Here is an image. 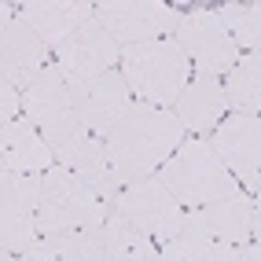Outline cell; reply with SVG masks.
Listing matches in <instances>:
<instances>
[{"label":"cell","instance_id":"cell-16","mask_svg":"<svg viewBox=\"0 0 261 261\" xmlns=\"http://www.w3.org/2000/svg\"><path fill=\"white\" fill-rule=\"evenodd\" d=\"M0 162H4L8 173H48L56 166V154L41 136V129L22 114L8 121L4 133H0Z\"/></svg>","mask_w":261,"mask_h":261},{"label":"cell","instance_id":"cell-9","mask_svg":"<svg viewBox=\"0 0 261 261\" xmlns=\"http://www.w3.org/2000/svg\"><path fill=\"white\" fill-rule=\"evenodd\" d=\"M44 173H8L0 177V243L4 254H26L41 239L37 210H41Z\"/></svg>","mask_w":261,"mask_h":261},{"label":"cell","instance_id":"cell-20","mask_svg":"<svg viewBox=\"0 0 261 261\" xmlns=\"http://www.w3.org/2000/svg\"><path fill=\"white\" fill-rule=\"evenodd\" d=\"M224 92H228L232 114L261 118V51H247L236 63V70L224 77Z\"/></svg>","mask_w":261,"mask_h":261},{"label":"cell","instance_id":"cell-13","mask_svg":"<svg viewBox=\"0 0 261 261\" xmlns=\"http://www.w3.org/2000/svg\"><path fill=\"white\" fill-rule=\"evenodd\" d=\"M228 92H224V81L221 77H210V74H195L191 85L180 92L177 107V121L184 125V133H195V136H206L214 133L224 118H228Z\"/></svg>","mask_w":261,"mask_h":261},{"label":"cell","instance_id":"cell-19","mask_svg":"<svg viewBox=\"0 0 261 261\" xmlns=\"http://www.w3.org/2000/svg\"><path fill=\"white\" fill-rule=\"evenodd\" d=\"M103 243H107V261H162L159 243L118 214L103 221Z\"/></svg>","mask_w":261,"mask_h":261},{"label":"cell","instance_id":"cell-2","mask_svg":"<svg viewBox=\"0 0 261 261\" xmlns=\"http://www.w3.org/2000/svg\"><path fill=\"white\" fill-rule=\"evenodd\" d=\"M118 70L133 89L136 103H151V107H162V111L177 107L180 92L191 85V59L177 44V37L121 48Z\"/></svg>","mask_w":261,"mask_h":261},{"label":"cell","instance_id":"cell-4","mask_svg":"<svg viewBox=\"0 0 261 261\" xmlns=\"http://www.w3.org/2000/svg\"><path fill=\"white\" fill-rule=\"evenodd\" d=\"M111 217V206L66 166H51L41 184V210H37V232L41 239L81 232V228H103Z\"/></svg>","mask_w":261,"mask_h":261},{"label":"cell","instance_id":"cell-15","mask_svg":"<svg viewBox=\"0 0 261 261\" xmlns=\"http://www.w3.org/2000/svg\"><path fill=\"white\" fill-rule=\"evenodd\" d=\"M206 232L217 243H239L247 247L254 239V214H257V199H250L247 191H236L228 199H217L210 206H199V210H188Z\"/></svg>","mask_w":261,"mask_h":261},{"label":"cell","instance_id":"cell-27","mask_svg":"<svg viewBox=\"0 0 261 261\" xmlns=\"http://www.w3.org/2000/svg\"><path fill=\"white\" fill-rule=\"evenodd\" d=\"M254 199H257V206H261V191H257V195H254Z\"/></svg>","mask_w":261,"mask_h":261},{"label":"cell","instance_id":"cell-17","mask_svg":"<svg viewBox=\"0 0 261 261\" xmlns=\"http://www.w3.org/2000/svg\"><path fill=\"white\" fill-rule=\"evenodd\" d=\"M22 114L33 121L37 129L51 125L66 114H74V99H70V81L56 63H48L44 70L30 81V89L22 92Z\"/></svg>","mask_w":261,"mask_h":261},{"label":"cell","instance_id":"cell-21","mask_svg":"<svg viewBox=\"0 0 261 261\" xmlns=\"http://www.w3.org/2000/svg\"><path fill=\"white\" fill-rule=\"evenodd\" d=\"M217 15L224 19V26L232 30V37L239 44V51H261V0L257 4H224L217 8Z\"/></svg>","mask_w":261,"mask_h":261},{"label":"cell","instance_id":"cell-10","mask_svg":"<svg viewBox=\"0 0 261 261\" xmlns=\"http://www.w3.org/2000/svg\"><path fill=\"white\" fill-rule=\"evenodd\" d=\"M4 26H0V81L15 85L19 92L30 89V81L37 77L48 63H56V51L48 48V41L33 30L26 19H15V8L4 4Z\"/></svg>","mask_w":261,"mask_h":261},{"label":"cell","instance_id":"cell-6","mask_svg":"<svg viewBox=\"0 0 261 261\" xmlns=\"http://www.w3.org/2000/svg\"><path fill=\"white\" fill-rule=\"evenodd\" d=\"M177 44L188 51L191 66H195L199 74H210V77L232 74L236 63L243 59L232 30L224 26L217 8H195V11H188L180 30H177Z\"/></svg>","mask_w":261,"mask_h":261},{"label":"cell","instance_id":"cell-7","mask_svg":"<svg viewBox=\"0 0 261 261\" xmlns=\"http://www.w3.org/2000/svg\"><path fill=\"white\" fill-rule=\"evenodd\" d=\"M111 214L125 217L129 224H136L140 232H147L162 247V243H169L180 232L188 210L173 199V191L159 177H147V180H136V184L121 188V195L111 202Z\"/></svg>","mask_w":261,"mask_h":261},{"label":"cell","instance_id":"cell-22","mask_svg":"<svg viewBox=\"0 0 261 261\" xmlns=\"http://www.w3.org/2000/svg\"><path fill=\"white\" fill-rule=\"evenodd\" d=\"M210 243H214V236L206 232L191 214H184L180 232L169 243H162V261H202L206 250H210Z\"/></svg>","mask_w":261,"mask_h":261},{"label":"cell","instance_id":"cell-8","mask_svg":"<svg viewBox=\"0 0 261 261\" xmlns=\"http://www.w3.org/2000/svg\"><path fill=\"white\" fill-rule=\"evenodd\" d=\"M70 99H74L77 121L92 136H99V140H107L118 121L136 107V96L125 85L121 70H107V74H96V77H74L70 81Z\"/></svg>","mask_w":261,"mask_h":261},{"label":"cell","instance_id":"cell-5","mask_svg":"<svg viewBox=\"0 0 261 261\" xmlns=\"http://www.w3.org/2000/svg\"><path fill=\"white\" fill-rule=\"evenodd\" d=\"M96 19L121 48H129L177 37L184 15L162 0H107V4H96Z\"/></svg>","mask_w":261,"mask_h":261},{"label":"cell","instance_id":"cell-18","mask_svg":"<svg viewBox=\"0 0 261 261\" xmlns=\"http://www.w3.org/2000/svg\"><path fill=\"white\" fill-rule=\"evenodd\" d=\"M19 261H107L103 228H81V232L37 239Z\"/></svg>","mask_w":261,"mask_h":261},{"label":"cell","instance_id":"cell-11","mask_svg":"<svg viewBox=\"0 0 261 261\" xmlns=\"http://www.w3.org/2000/svg\"><path fill=\"white\" fill-rule=\"evenodd\" d=\"M221 162L232 169V177L247 188L261 191V118L254 114H228L210 136Z\"/></svg>","mask_w":261,"mask_h":261},{"label":"cell","instance_id":"cell-12","mask_svg":"<svg viewBox=\"0 0 261 261\" xmlns=\"http://www.w3.org/2000/svg\"><path fill=\"white\" fill-rule=\"evenodd\" d=\"M121 63V44L103 30L99 19L85 22L70 41H63L56 48V66L66 74V77H96V74H107V70H118Z\"/></svg>","mask_w":261,"mask_h":261},{"label":"cell","instance_id":"cell-25","mask_svg":"<svg viewBox=\"0 0 261 261\" xmlns=\"http://www.w3.org/2000/svg\"><path fill=\"white\" fill-rule=\"evenodd\" d=\"M243 261H261V243H247V247H243Z\"/></svg>","mask_w":261,"mask_h":261},{"label":"cell","instance_id":"cell-1","mask_svg":"<svg viewBox=\"0 0 261 261\" xmlns=\"http://www.w3.org/2000/svg\"><path fill=\"white\" fill-rule=\"evenodd\" d=\"M103 144H107L111 166L118 173L121 188H125L136 180L159 177V169L184 144V125L177 121L173 111L151 107V103H136Z\"/></svg>","mask_w":261,"mask_h":261},{"label":"cell","instance_id":"cell-14","mask_svg":"<svg viewBox=\"0 0 261 261\" xmlns=\"http://www.w3.org/2000/svg\"><path fill=\"white\" fill-rule=\"evenodd\" d=\"M19 19H26L48 41V48L56 51L85 22L96 19V8L85 4V0H26V4H19Z\"/></svg>","mask_w":261,"mask_h":261},{"label":"cell","instance_id":"cell-24","mask_svg":"<svg viewBox=\"0 0 261 261\" xmlns=\"http://www.w3.org/2000/svg\"><path fill=\"white\" fill-rule=\"evenodd\" d=\"M202 261H243V247H239V243H217L214 239Z\"/></svg>","mask_w":261,"mask_h":261},{"label":"cell","instance_id":"cell-3","mask_svg":"<svg viewBox=\"0 0 261 261\" xmlns=\"http://www.w3.org/2000/svg\"><path fill=\"white\" fill-rule=\"evenodd\" d=\"M159 180L173 191L184 210H199L217 199H228L243 188L232 169L221 162V154L214 151L210 136H191L177 147V154L159 169Z\"/></svg>","mask_w":261,"mask_h":261},{"label":"cell","instance_id":"cell-23","mask_svg":"<svg viewBox=\"0 0 261 261\" xmlns=\"http://www.w3.org/2000/svg\"><path fill=\"white\" fill-rule=\"evenodd\" d=\"M0 114H4V125L15 118H22V92L8 81H0Z\"/></svg>","mask_w":261,"mask_h":261},{"label":"cell","instance_id":"cell-26","mask_svg":"<svg viewBox=\"0 0 261 261\" xmlns=\"http://www.w3.org/2000/svg\"><path fill=\"white\" fill-rule=\"evenodd\" d=\"M254 243H261V206H257V214H254Z\"/></svg>","mask_w":261,"mask_h":261}]
</instances>
